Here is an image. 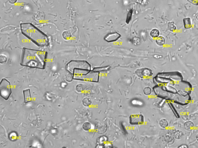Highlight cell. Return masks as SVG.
<instances>
[{
    "instance_id": "1",
    "label": "cell",
    "mask_w": 198,
    "mask_h": 148,
    "mask_svg": "<svg viewBox=\"0 0 198 148\" xmlns=\"http://www.w3.org/2000/svg\"><path fill=\"white\" fill-rule=\"evenodd\" d=\"M47 52L36 49L23 48L21 54V65L32 68L44 69Z\"/></svg>"
},
{
    "instance_id": "2",
    "label": "cell",
    "mask_w": 198,
    "mask_h": 148,
    "mask_svg": "<svg viewBox=\"0 0 198 148\" xmlns=\"http://www.w3.org/2000/svg\"><path fill=\"white\" fill-rule=\"evenodd\" d=\"M20 27L23 34L38 47H47L49 45L47 36L32 23H21Z\"/></svg>"
},
{
    "instance_id": "3",
    "label": "cell",
    "mask_w": 198,
    "mask_h": 148,
    "mask_svg": "<svg viewBox=\"0 0 198 148\" xmlns=\"http://www.w3.org/2000/svg\"><path fill=\"white\" fill-rule=\"evenodd\" d=\"M66 69L71 74L74 70L82 69L91 70L90 64L87 62L83 60H72L67 63Z\"/></svg>"
},
{
    "instance_id": "4",
    "label": "cell",
    "mask_w": 198,
    "mask_h": 148,
    "mask_svg": "<svg viewBox=\"0 0 198 148\" xmlns=\"http://www.w3.org/2000/svg\"><path fill=\"white\" fill-rule=\"evenodd\" d=\"M0 90L1 97L5 100H8L12 93V89L10 83L6 79L3 78L1 80Z\"/></svg>"
},
{
    "instance_id": "5",
    "label": "cell",
    "mask_w": 198,
    "mask_h": 148,
    "mask_svg": "<svg viewBox=\"0 0 198 148\" xmlns=\"http://www.w3.org/2000/svg\"><path fill=\"white\" fill-rule=\"evenodd\" d=\"M100 78V73L90 70L88 73L82 77L81 81L98 82Z\"/></svg>"
},
{
    "instance_id": "6",
    "label": "cell",
    "mask_w": 198,
    "mask_h": 148,
    "mask_svg": "<svg viewBox=\"0 0 198 148\" xmlns=\"http://www.w3.org/2000/svg\"><path fill=\"white\" fill-rule=\"evenodd\" d=\"M135 73L137 76L141 78H148L153 75L151 70L146 68L138 69L135 71Z\"/></svg>"
},
{
    "instance_id": "7",
    "label": "cell",
    "mask_w": 198,
    "mask_h": 148,
    "mask_svg": "<svg viewBox=\"0 0 198 148\" xmlns=\"http://www.w3.org/2000/svg\"><path fill=\"white\" fill-rule=\"evenodd\" d=\"M144 117L142 115H132L129 118L130 123L132 125L142 124L144 123Z\"/></svg>"
},
{
    "instance_id": "8",
    "label": "cell",
    "mask_w": 198,
    "mask_h": 148,
    "mask_svg": "<svg viewBox=\"0 0 198 148\" xmlns=\"http://www.w3.org/2000/svg\"><path fill=\"white\" fill-rule=\"evenodd\" d=\"M121 36V35L118 32H111L106 34L104 39L108 43H112L117 41Z\"/></svg>"
},
{
    "instance_id": "9",
    "label": "cell",
    "mask_w": 198,
    "mask_h": 148,
    "mask_svg": "<svg viewBox=\"0 0 198 148\" xmlns=\"http://www.w3.org/2000/svg\"><path fill=\"white\" fill-rule=\"evenodd\" d=\"M107 127L105 123H98L96 125V131L97 133L99 134H103L106 132L107 130Z\"/></svg>"
},
{
    "instance_id": "10",
    "label": "cell",
    "mask_w": 198,
    "mask_h": 148,
    "mask_svg": "<svg viewBox=\"0 0 198 148\" xmlns=\"http://www.w3.org/2000/svg\"><path fill=\"white\" fill-rule=\"evenodd\" d=\"M23 95H24L25 103H28L31 101L32 100L31 94L30 90L29 89H25L23 91Z\"/></svg>"
},
{
    "instance_id": "11",
    "label": "cell",
    "mask_w": 198,
    "mask_h": 148,
    "mask_svg": "<svg viewBox=\"0 0 198 148\" xmlns=\"http://www.w3.org/2000/svg\"><path fill=\"white\" fill-rule=\"evenodd\" d=\"M183 23L184 29H190L192 27V24L191 19L190 17H186L183 19Z\"/></svg>"
},
{
    "instance_id": "12",
    "label": "cell",
    "mask_w": 198,
    "mask_h": 148,
    "mask_svg": "<svg viewBox=\"0 0 198 148\" xmlns=\"http://www.w3.org/2000/svg\"><path fill=\"white\" fill-rule=\"evenodd\" d=\"M164 142L169 146L173 145L175 142V138L172 135L169 134L166 135L164 137Z\"/></svg>"
},
{
    "instance_id": "13",
    "label": "cell",
    "mask_w": 198,
    "mask_h": 148,
    "mask_svg": "<svg viewBox=\"0 0 198 148\" xmlns=\"http://www.w3.org/2000/svg\"><path fill=\"white\" fill-rule=\"evenodd\" d=\"M194 124L192 121L188 120L186 121L184 124V128L187 131H191L194 128Z\"/></svg>"
},
{
    "instance_id": "14",
    "label": "cell",
    "mask_w": 198,
    "mask_h": 148,
    "mask_svg": "<svg viewBox=\"0 0 198 148\" xmlns=\"http://www.w3.org/2000/svg\"><path fill=\"white\" fill-rule=\"evenodd\" d=\"M155 42L156 44L159 46H162L165 44L166 43V39L164 37L162 36H159L156 38Z\"/></svg>"
},
{
    "instance_id": "15",
    "label": "cell",
    "mask_w": 198,
    "mask_h": 148,
    "mask_svg": "<svg viewBox=\"0 0 198 148\" xmlns=\"http://www.w3.org/2000/svg\"><path fill=\"white\" fill-rule=\"evenodd\" d=\"M173 136L176 139L179 140L183 138L184 136V134L183 131L180 130L176 129L174 134Z\"/></svg>"
},
{
    "instance_id": "16",
    "label": "cell",
    "mask_w": 198,
    "mask_h": 148,
    "mask_svg": "<svg viewBox=\"0 0 198 148\" xmlns=\"http://www.w3.org/2000/svg\"><path fill=\"white\" fill-rule=\"evenodd\" d=\"M108 139L105 136H101L97 139V143H98V144L103 146L105 143H106L107 141H108Z\"/></svg>"
},
{
    "instance_id": "17",
    "label": "cell",
    "mask_w": 198,
    "mask_h": 148,
    "mask_svg": "<svg viewBox=\"0 0 198 148\" xmlns=\"http://www.w3.org/2000/svg\"><path fill=\"white\" fill-rule=\"evenodd\" d=\"M159 125L162 128L166 129L169 126V122L165 118H162L159 122Z\"/></svg>"
},
{
    "instance_id": "18",
    "label": "cell",
    "mask_w": 198,
    "mask_h": 148,
    "mask_svg": "<svg viewBox=\"0 0 198 148\" xmlns=\"http://www.w3.org/2000/svg\"><path fill=\"white\" fill-rule=\"evenodd\" d=\"M160 32L156 29H154L150 31V35L153 38H156L159 36Z\"/></svg>"
},
{
    "instance_id": "19",
    "label": "cell",
    "mask_w": 198,
    "mask_h": 148,
    "mask_svg": "<svg viewBox=\"0 0 198 148\" xmlns=\"http://www.w3.org/2000/svg\"><path fill=\"white\" fill-rule=\"evenodd\" d=\"M167 28L168 30L171 32L175 31L177 29L173 21L169 22L167 23Z\"/></svg>"
},
{
    "instance_id": "20",
    "label": "cell",
    "mask_w": 198,
    "mask_h": 148,
    "mask_svg": "<svg viewBox=\"0 0 198 148\" xmlns=\"http://www.w3.org/2000/svg\"><path fill=\"white\" fill-rule=\"evenodd\" d=\"M92 101L91 99L88 97H85L82 101V103L84 106L88 107L91 105Z\"/></svg>"
},
{
    "instance_id": "21",
    "label": "cell",
    "mask_w": 198,
    "mask_h": 148,
    "mask_svg": "<svg viewBox=\"0 0 198 148\" xmlns=\"http://www.w3.org/2000/svg\"><path fill=\"white\" fill-rule=\"evenodd\" d=\"M110 67H101L95 68H94L93 70L95 72L100 73V72H106L108 71L110 69Z\"/></svg>"
},
{
    "instance_id": "22",
    "label": "cell",
    "mask_w": 198,
    "mask_h": 148,
    "mask_svg": "<svg viewBox=\"0 0 198 148\" xmlns=\"http://www.w3.org/2000/svg\"><path fill=\"white\" fill-rule=\"evenodd\" d=\"M86 88V86L82 84H77L76 87V90L77 92L81 93L84 91Z\"/></svg>"
},
{
    "instance_id": "23",
    "label": "cell",
    "mask_w": 198,
    "mask_h": 148,
    "mask_svg": "<svg viewBox=\"0 0 198 148\" xmlns=\"http://www.w3.org/2000/svg\"><path fill=\"white\" fill-rule=\"evenodd\" d=\"M83 128L85 131H88L91 129V125L88 122L84 123L83 125Z\"/></svg>"
},
{
    "instance_id": "24",
    "label": "cell",
    "mask_w": 198,
    "mask_h": 148,
    "mask_svg": "<svg viewBox=\"0 0 198 148\" xmlns=\"http://www.w3.org/2000/svg\"><path fill=\"white\" fill-rule=\"evenodd\" d=\"M133 10L131 9L128 12L127 15V19H126V22L127 24L129 23L131 20L132 17V15Z\"/></svg>"
},
{
    "instance_id": "25",
    "label": "cell",
    "mask_w": 198,
    "mask_h": 148,
    "mask_svg": "<svg viewBox=\"0 0 198 148\" xmlns=\"http://www.w3.org/2000/svg\"><path fill=\"white\" fill-rule=\"evenodd\" d=\"M144 93L146 95H149L152 93V89L150 87H146L144 88Z\"/></svg>"
},
{
    "instance_id": "26",
    "label": "cell",
    "mask_w": 198,
    "mask_h": 148,
    "mask_svg": "<svg viewBox=\"0 0 198 148\" xmlns=\"http://www.w3.org/2000/svg\"><path fill=\"white\" fill-rule=\"evenodd\" d=\"M176 130V129L173 128V127H172V128H170V129L168 130H167V134H168L173 136Z\"/></svg>"
},
{
    "instance_id": "27",
    "label": "cell",
    "mask_w": 198,
    "mask_h": 148,
    "mask_svg": "<svg viewBox=\"0 0 198 148\" xmlns=\"http://www.w3.org/2000/svg\"><path fill=\"white\" fill-rule=\"evenodd\" d=\"M65 78L66 80L67 81L69 82H71L73 79V76H72V74H67V75H66Z\"/></svg>"
},
{
    "instance_id": "28",
    "label": "cell",
    "mask_w": 198,
    "mask_h": 148,
    "mask_svg": "<svg viewBox=\"0 0 198 148\" xmlns=\"http://www.w3.org/2000/svg\"><path fill=\"white\" fill-rule=\"evenodd\" d=\"M182 118L184 121H188L190 119V116L188 114H184L182 116Z\"/></svg>"
},
{
    "instance_id": "29",
    "label": "cell",
    "mask_w": 198,
    "mask_h": 148,
    "mask_svg": "<svg viewBox=\"0 0 198 148\" xmlns=\"http://www.w3.org/2000/svg\"><path fill=\"white\" fill-rule=\"evenodd\" d=\"M7 61V57H6L4 56L1 55V57H0V62H1V63H2V64L5 63Z\"/></svg>"
},
{
    "instance_id": "30",
    "label": "cell",
    "mask_w": 198,
    "mask_h": 148,
    "mask_svg": "<svg viewBox=\"0 0 198 148\" xmlns=\"http://www.w3.org/2000/svg\"><path fill=\"white\" fill-rule=\"evenodd\" d=\"M113 147V144L112 143L108 141H107L103 145V147H105V148H111V147Z\"/></svg>"
},
{
    "instance_id": "31",
    "label": "cell",
    "mask_w": 198,
    "mask_h": 148,
    "mask_svg": "<svg viewBox=\"0 0 198 148\" xmlns=\"http://www.w3.org/2000/svg\"><path fill=\"white\" fill-rule=\"evenodd\" d=\"M187 1L193 5H198V0H187Z\"/></svg>"
},
{
    "instance_id": "32",
    "label": "cell",
    "mask_w": 198,
    "mask_h": 148,
    "mask_svg": "<svg viewBox=\"0 0 198 148\" xmlns=\"http://www.w3.org/2000/svg\"><path fill=\"white\" fill-rule=\"evenodd\" d=\"M188 147L187 145H186V144H182V145H181L180 146H179L178 147V148H188Z\"/></svg>"
},
{
    "instance_id": "33",
    "label": "cell",
    "mask_w": 198,
    "mask_h": 148,
    "mask_svg": "<svg viewBox=\"0 0 198 148\" xmlns=\"http://www.w3.org/2000/svg\"><path fill=\"white\" fill-rule=\"evenodd\" d=\"M17 0H9V2L11 4L15 3L17 2Z\"/></svg>"
},
{
    "instance_id": "34",
    "label": "cell",
    "mask_w": 198,
    "mask_h": 148,
    "mask_svg": "<svg viewBox=\"0 0 198 148\" xmlns=\"http://www.w3.org/2000/svg\"><path fill=\"white\" fill-rule=\"evenodd\" d=\"M195 17V18L196 19L198 20V11H197V12H196V14Z\"/></svg>"
},
{
    "instance_id": "35",
    "label": "cell",
    "mask_w": 198,
    "mask_h": 148,
    "mask_svg": "<svg viewBox=\"0 0 198 148\" xmlns=\"http://www.w3.org/2000/svg\"><path fill=\"white\" fill-rule=\"evenodd\" d=\"M196 139L197 141L198 142V134L196 135Z\"/></svg>"
}]
</instances>
